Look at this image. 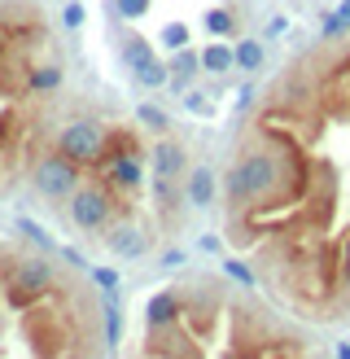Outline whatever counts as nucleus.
I'll return each instance as SVG.
<instances>
[{
  "label": "nucleus",
  "instance_id": "1",
  "mask_svg": "<svg viewBox=\"0 0 350 359\" xmlns=\"http://www.w3.org/2000/svg\"><path fill=\"white\" fill-rule=\"evenodd\" d=\"M285 154L276 149H245L232 167H227V180H223V193L232 206H254L262 202V197L280 193V184H285Z\"/></svg>",
  "mask_w": 350,
  "mask_h": 359
},
{
  "label": "nucleus",
  "instance_id": "2",
  "mask_svg": "<svg viewBox=\"0 0 350 359\" xmlns=\"http://www.w3.org/2000/svg\"><path fill=\"white\" fill-rule=\"evenodd\" d=\"M105 145H110V132H105L101 123H92V118H70L57 132V154H66L70 163H79V167L101 163Z\"/></svg>",
  "mask_w": 350,
  "mask_h": 359
},
{
  "label": "nucleus",
  "instance_id": "3",
  "mask_svg": "<svg viewBox=\"0 0 350 359\" xmlns=\"http://www.w3.org/2000/svg\"><path fill=\"white\" fill-rule=\"evenodd\" d=\"M31 184L40 197H48V202H62V197H70L79 189V163H70L66 154H44L40 163L31 167Z\"/></svg>",
  "mask_w": 350,
  "mask_h": 359
},
{
  "label": "nucleus",
  "instance_id": "4",
  "mask_svg": "<svg viewBox=\"0 0 350 359\" xmlns=\"http://www.w3.org/2000/svg\"><path fill=\"white\" fill-rule=\"evenodd\" d=\"M110 215H114V202L101 184H79L70 193V219H75V228L101 232V228H110Z\"/></svg>",
  "mask_w": 350,
  "mask_h": 359
},
{
  "label": "nucleus",
  "instance_id": "5",
  "mask_svg": "<svg viewBox=\"0 0 350 359\" xmlns=\"http://www.w3.org/2000/svg\"><path fill=\"white\" fill-rule=\"evenodd\" d=\"M52 290V267L44 259H22L9 272V302L13 307H31L35 298H44Z\"/></svg>",
  "mask_w": 350,
  "mask_h": 359
},
{
  "label": "nucleus",
  "instance_id": "6",
  "mask_svg": "<svg viewBox=\"0 0 350 359\" xmlns=\"http://www.w3.org/2000/svg\"><path fill=\"white\" fill-rule=\"evenodd\" d=\"M184 167H188V154H184L180 140L158 136L153 149H149V171H153V180H180Z\"/></svg>",
  "mask_w": 350,
  "mask_h": 359
},
{
  "label": "nucleus",
  "instance_id": "7",
  "mask_svg": "<svg viewBox=\"0 0 350 359\" xmlns=\"http://www.w3.org/2000/svg\"><path fill=\"white\" fill-rule=\"evenodd\" d=\"M105 180H110L114 189H140L145 184V158L140 154H132V149H118V154H110L105 158Z\"/></svg>",
  "mask_w": 350,
  "mask_h": 359
},
{
  "label": "nucleus",
  "instance_id": "8",
  "mask_svg": "<svg viewBox=\"0 0 350 359\" xmlns=\"http://www.w3.org/2000/svg\"><path fill=\"white\" fill-rule=\"evenodd\" d=\"M180 316H184V298L175 290H162L145 302V325L149 329H171V325H180Z\"/></svg>",
  "mask_w": 350,
  "mask_h": 359
},
{
  "label": "nucleus",
  "instance_id": "9",
  "mask_svg": "<svg viewBox=\"0 0 350 359\" xmlns=\"http://www.w3.org/2000/svg\"><path fill=\"white\" fill-rule=\"evenodd\" d=\"M149 337H153V355L158 359H202V346L192 342V337L175 333V325L171 329H149Z\"/></svg>",
  "mask_w": 350,
  "mask_h": 359
},
{
  "label": "nucleus",
  "instance_id": "10",
  "mask_svg": "<svg viewBox=\"0 0 350 359\" xmlns=\"http://www.w3.org/2000/svg\"><path fill=\"white\" fill-rule=\"evenodd\" d=\"M145 245H149V237H145L136 224H114V228H105V250H110V255H118V259H140V255H145Z\"/></svg>",
  "mask_w": 350,
  "mask_h": 359
},
{
  "label": "nucleus",
  "instance_id": "11",
  "mask_svg": "<svg viewBox=\"0 0 350 359\" xmlns=\"http://www.w3.org/2000/svg\"><path fill=\"white\" fill-rule=\"evenodd\" d=\"M215 193H219V180H215V171H210L206 163L188 171L184 197H188V206H192V210H210V206H215Z\"/></svg>",
  "mask_w": 350,
  "mask_h": 359
},
{
  "label": "nucleus",
  "instance_id": "12",
  "mask_svg": "<svg viewBox=\"0 0 350 359\" xmlns=\"http://www.w3.org/2000/svg\"><path fill=\"white\" fill-rule=\"evenodd\" d=\"M167 66H171V83H167V88L184 97L188 88H192V79L202 75V53H192V48H175Z\"/></svg>",
  "mask_w": 350,
  "mask_h": 359
},
{
  "label": "nucleus",
  "instance_id": "13",
  "mask_svg": "<svg viewBox=\"0 0 350 359\" xmlns=\"http://www.w3.org/2000/svg\"><path fill=\"white\" fill-rule=\"evenodd\" d=\"M232 70H237V48H232V44L215 40V44H206V48H202V75L223 79V75H232Z\"/></svg>",
  "mask_w": 350,
  "mask_h": 359
},
{
  "label": "nucleus",
  "instance_id": "14",
  "mask_svg": "<svg viewBox=\"0 0 350 359\" xmlns=\"http://www.w3.org/2000/svg\"><path fill=\"white\" fill-rule=\"evenodd\" d=\"M62 79H66V75H62L57 62H35L31 75H27V88H31L35 97H52V93L62 88Z\"/></svg>",
  "mask_w": 350,
  "mask_h": 359
},
{
  "label": "nucleus",
  "instance_id": "15",
  "mask_svg": "<svg viewBox=\"0 0 350 359\" xmlns=\"http://www.w3.org/2000/svg\"><path fill=\"white\" fill-rule=\"evenodd\" d=\"M237 70H245V75H254V70H262V62H267V48H262V40H237Z\"/></svg>",
  "mask_w": 350,
  "mask_h": 359
},
{
  "label": "nucleus",
  "instance_id": "16",
  "mask_svg": "<svg viewBox=\"0 0 350 359\" xmlns=\"http://www.w3.org/2000/svg\"><path fill=\"white\" fill-rule=\"evenodd\" d=\"M136 123L145 132H153V136H167L171 132V114L162 110V105H153V101H140L136 105Z\"/></svg>",
  "mask_w": 350,
  "mask_h": 359
},
{
  "label": "nucleus",
  "instance_id": "17",
  "mask_svg": "<svg viewBox=\"0 0 350 359\" xmlns=\"http://www.w3.org/2000/svg\"><path fill=\"white\" fill-rule=\"evenodd\" d=\"M118 53H122V62H127V70H132V75H136L140 66H149V62H153V44L145 40V35H127Z\"/></svg>",
  "mask_w": 350,
  "mask_h": 359
},
{
  "label": "nucleus",
  "instance_id": "18",
  "mask_svg": "<svg viewBox=\"0 0 350 359\" xmlns=\"http://www.w3.org/2000/svg\"><path fill=\"white\" fill-rule=\"evenodd\" d=\"M122 342V302H118V290L105 294V346H118Z\"/></svg>",
  "mask_w": 350,
  "mask_h": 359
},
{
  "label": "nucleus",
  "instance_id": "19",
  "mask_svg": "<svg viewBox=\"0 0 350 359\" xmlns=\"http://www.w3.org/2000/svg\"><path fill=\"white\" fill-rule=\"evenodd\" d=\"M202 27L210 31V35H215V40H227V35H232L237 31V13L232 9H206V18H202Z\"/></svg>",
  "mask_w": 350,
  "mask_h": 359
},
{
  "label": "nucleus",
  "instance_id": "20",
  "mask_svg": "<svg viewBox=\"0 0 350 359\" xmlns=\"http://www.w3.org/2000/svg\"><path fill=\"white\" fill-rule=\"evenodd\" d=\"M136 83H140V88H149V93H153V88H167V83H171V66L153 57L149 66H140V70H136Z\"/></svg>",
  "mask_w": 350,
  "mask_h": 359
},
{
  "label": "nucleus",
  "instance_id": "21",
  "mask_svg": "<svg viewBox=\"0 0 350 359\" xmlns=\"http://www.w3.org/2000/svg\"><path fill=\"white\" fill-rule=\"evenodd\" d=\"M158 40H162V48H188V27L184 22H167L162 31H158Z\"/></svg>",
  "mask_w": 350,
  "mask_h": 359
},
{
  "label": "nucleus",
  "instance_id": "22",
  "mask_svg": "<svg viewBox=\"0 0 350 359\" xmlns=\"http://www.w3.org/2000/svg\"><path fill=\"white\" fill-rule=\"evenodd\" d=\"M223 272L232 276L237 285H245V290H254V285H258V276H254V267H250V263H241V259H223Z\"/></svg>",
  "mask_w": 350,
  "mask_h": 359
},
{
  "label": "nucleus",
  "instance_id": "23",
  "mask_svg": "<svg viewBox=\"0 0 350 359\" xmlns=\"http://www.w3.org/2000/svg\"><path fill=\"white\" fill-rule=\"evenodd\" d=\"M153 0H114V13L122 18V22H140V18L149 13Z\"/></svg>",
  "mask_w": 350,
  "mask_h": 359
},
{
  "label": "nucleus",
  "instance_id": "24",
  "mask_svg": "<svg viewBox=\"0 0 350 359\" xmlns=\"http://www.w3.org/2000/svg\"><path fill=\"white\" fill-rule=\"evenodd\" d=\"M18 232H22V237H27L31 245H40V250H57V241H52L40 224H31V219H18Z\"/></svg>",
  "mask_w": 350,
  "mask_h": 359
},
{
  "label": "nucleus",
  "instance_id": "25",
  "mask_svg": "<svg viewBox=\"0 0 350 359\" xmlns=\"http://www.w3.org/2000/svg\"><path fill=\"white\" fill-rule=\"evenodd\" d=\"M184 110H188V114H202V118H210V114H215V97H206V93H192V88H188V93H184Z\"/></svg>",
  "mask_w": 350,
  "mask_h": 359
},
{
  "label": "nucleus",
  "instance_id": "26",
  "mask_svg": "<svg viewBox=\"0 0 350 359\" xmlns=\"http://www.w3.org/2000/svg\"><path fill=\"white\" fill-rule=\"evenodd\" d=\"M346 31H350V27L342 22V13H337V9H328V13L320 18V35H324V40H342Z\"/></svg>",
  "mask_w": 350,
  "mask_h": 359
},
{
  "label": "nucleus",
  "instance_id": "27",
  "mask_svg": "<svg viewBox=\"0 0 350 359\" xmlns=\"http://www.w3.org/2000/svg\"><path fill=\"white\" fill-rule=\"evenodd\" d=\"M88 276H92V285H97L101 294H114L118 290V272H114V267H88Z\"/></svg>",
  "mask_w": 350,
  "mask_h": 359
},
{
  "label": "nucleus",
  "instance_id": "28",
  "mask_svg": "<svg viewBox=\"0 0 350 359\" xmlns=\"http://www.w3.org/2000/svg\"><path fill=\"white\" fill-rule=\"evenodd\" d=\"M83 18H88V9L79 5V0H70V5L62 9V22H66L70 31H75V27H83Z\"/></svg>",
  "mask_w": 350,
  "mask_h": 359
},
{
  "label": "nucleus",
  "instance_id": "29",
  "mask_svg": "<svg viewBox=\"0 0 350 359\" xmlns=\"http://www.w3.org/2000/svg\"><path fill=\"white\" fill-rule=\"evenodd\" d=\"M285 31H289V18H285V13H276L272 22L262 27V40H280V35H285Z\"/></svg>",
  "mask_w": 350,
  "mask_h": 359
},
{
  "label": "nucleus",
  "instance_id": "30",
  "mask_svg": "<svg viewBox=\"0 0 350 359\" xmlns=\"http://www.w3.org/2000/svg\"><path fill=\"white\" fill-rule=\"evenodd\" d=\"M62 259H66L70 267H79V272H88V267H92V263H88V259L79 255V250H75V245H62Z\"/></svg>",
  "mask_w": 350,
  "mask_h": 359
},
{
  "label": "nucleus",
  "instance_id": "31",
  "mask_svg": "<svg viewBox=\"0 0 350 359\" xmlns=\"http://www.w3.org/2000/svg\"><path fill=\"white\" fill-rule=\"evenodd\" d=\"M184 263V250H167L162 255V267H180Z\"/></svg>",
  "mask_w": 350,
  "mask_h": 359
},
{
  "label": "nucleus",
  "instance_id": "32",
  "mask_svg": "<svg viewBox=\"0 0 350 359\" xmlns=\"http://www.w3.org/2000/svg\"><path fill=\"white\" fill-rule=\"evenodd\" d=\"M197 245H202V250H206V255H219V237H210V232H206V237H202V241H197Z\"/></svg>",
  "mask_w": 350,
  "mask_h": 359
},
{
  "label": "nucleus",
  "instance_id": "33",
  "mask_svg": "<svg viewBox=\"0 0 350 359\" xmlns=\"http://www.w3.org/2000/svg\"><path fill=\"white\" fill-rule=\"evenodd\" d=\"M342 285H346V294H350V255H346V263H342Z\"/></svg>",
  "mask_w": 350,
  "mask_h": 359
},
{
  "label": "nucleus",
  "instance_id": "34",
  "mask_svg": "<svg viewBox=\"0 0 350 359\" xmlns=\"http://www.w3.org/2000/svg\"><path fill=\"white\" fill-rule=\"evenodd\" d=\"M337 13H342V22L350 27V0H342V5H337Z\"/></svg>",
  "mask_w": 350,
  "mask_h": 359
},
{
  "label": "nucleus",
  "instance_id": "35",
  "mask_svg": "<svg viewBox=\"0 0 350 359\" xmlns=\"http://www.w3.org/2000/svg\"><path fill=\"white\" fill-rule=\"evenodd\" d=\"M337 359H350V342H337Z\"/></svg>",
  "mask_w": 350,
  "mask_h": 359
}]
</instances>
